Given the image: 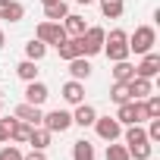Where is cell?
Instances as JSON below:
<instances>
[{
	"instance_id": "obj_10",
	"label": "cell",
	"mask_w": 160,
	"mask_h": 160,
	"mask_svg": "<svg viewBox=\"0 0 160 160\" xmlns=\"http://www.w3.org/2000/svg\"><path fill=\"white\" fill-rule=\"evenodd\" d=\"M94 119H98V110L91 107V104H75V110H72V126H82V129H88V126H94Z\"/></svg>"
},
{
	"instance_id": "obj_6",
	"label": "cell",
	"mask_w": 160,
	"mask_h": 160,
	"mask_svg": "<svg viewBox=\"0 0 160 160\" xmlns=\"http://www.w3.org/2000/svg\"><path fill=\"white\" fill-rule=\"evenodd\" d=\"M94 132H98L101 141H116V138L122 135V126H119L116 116H98V119H94Z\"/></svg>"
},
{
	"instance_id": "obj_5",
	"label": "cell",
	"mask_w": 160,
	"mask_h": 160,
	"mask_svg": "<svg viewBox=\"0 0 160 160\" xmlns=\"http://www.w3.org/2000/svg\"><path fill=\"white\" fill-rule=\"evenodd\" d=\"M41 126H44V129H47L50 135H57V132L63 135V132H69V129H72V113H69V110H60V107H57V110L44 113Z\"/></svg>"
},
{
	"instance_id": "obj_11",
	"label": "cell",
	"mask_w": 160,
	"mask_h": 160,
	"mask_svg": "<svg viewBox=\"0 0 160 160\" xmlns=\"http://www.w3.org/2000/svg\"><path fill=\"white\" fill-rule=\"evenodd\" d=\"M0 19L3 22H22L25 19V7L19 0H0Z\"/></svg>"
},
{
	"instance_id": "obj_32",
	"label": "cell",
	"mask_w": 160,
	"mask_h": 160,
	"mask_svg": "<svg viewBox=\"0 0 160 160\" xmlns=\"http://www.w3.org/2000/svg\"><path fill=\"white\" fill-rule=\"evenodd\" d=\"M10 126H13V116L0 119V144H7V141H10Z\"/></svg>"
},
{
	"instance_id": "obj_35",
	"label": "cell",
	"mask_w": 160,
	"mask_h": 160,
	"mask_svg": "<svg viewBox=\"0 0 160 160\" xmlns=\"http://www.w3.org/2000/svg\"><path fill=\"white\" fill-rule=\"evenodd\" d=\"M75 3H82V7H91V3H94V0H75Z\"/></svg>"
},
{
	"instance_id": "obj_2",
	"label": "cell",
	"mask_w": 160,
	"mask_h": 160,
	"mask_svg": "<svg viewBox=\"0 0 160 160\" xmlns=\"http://www.w3.org/2000/svg\"><path fill=\"white\" fill-rule=\"evenodd\" d=\"M154 44H157V32H154V25H138L132 35H129V53H148V50H154Z\"/></svg>"
},
{
	"instance_id": "obj_13",
	"label": "cell",
	"mask_w": 160,
	"mask_h": 160,
	"mask_svg": "<svg viewBox=\"0 0 160 160\" xmlns=\"http://www.w3.org/2000/svg\"><path fill=\"white\" fill-rule=\"evenodd\" d=\"M126 85H129V98H132V101H144V98H148V94L154 91L151 78H141V75H132Z\"/></svg>"
},
{
	"instance_id": "obj_4",
	"label": "cell",
	"mask_w": 160,
	"mask_h": 160,
	"mask_svg": "<svg viewBox=\"0 0 160 160\" xmlns=\"http://www.w3.org/2000/svg\"><path fill=\"white\" fill-rule=\"evenodd\" d=\"M35 38H38V41H44L47 47H50V44L57 47V44H63V41H66V28H63V22H47V19H44V22H38Z\"/></svg>"
},
{
	"instance_id": "obj_1",
	"label": "cell",
	"mask_w": 160,
	"mask_h": 160,
	"mask_svg": "<svg viewBox=\"0 0 160 160\" xmlns=\"http://www.w3.org/2000/svg\"><path fill=\"white\" fill-rule=\"evenodd\" d=\"M110 63H116V60H129L132 53H129V32H122V28H110V35L104 38V50H101Z\"/></svg>"
},
{
	"instance_id": "obj_28",
	"label": "cell",
	"mask_w": 160,
	"mask_h": 160,
	"mask_svg": "<svg viewBox=\"0 0 160 160\" xmlns=\"http://www.w3.org/2000/svg\"><path fill=\"white\" fill-rule=\"evenodd\" d=\"M110 101H113V104H126V101H132V98H129V85H126V82H113V88H110Z\"/></svg>"
},
{
	"instance_id": "obj_3",
	"label": "cell",
	"mask_w": 160,
	"mask_h": 160,
	"mask_svg": "<svg viewBox=\"0 0 160 160\" xmlns=\"http://www.w3.org/2000/svg\"><path fill=\"white\" fill-rule=\"evenodd\" d=\"M78 38H82V57H98V53L104 50V38H107V32H104L101 25H88Z\"/></svg>"
},
{
	"instance_id": "obj_19",
	"label": "cell",
	"mask_w": 160,
	"mask_h": 160,
	"mask_svg": "<svg viewBox=\"0 0 160 160\" xmlns=\"http://www.w3.org/2000/svg\"><path fill=\"white\" fill-rule=\"evenodd\" d=\"M50 138H53V135H50L44 126H35V129H32V135H28V144H32V148H38V151H47V148H50Z\"/></svg>"
},
{
	"instance_id": "obj_24",
	"label": "cell",
	"mask_w": 160,
	"mask_h": 160,
	"mask_svg": "<svg viewBox=\"0 0 160 160\" xmlns=\"http://www.w3.org/2000/svg\"><path fill=\"white\" fill-rule=\"evenodd\" d=\"M94 157H98V154H94V144H91V141L82 138V141L72 144V160H94Z\"/></svg>"
},
{
	"instance_id": "obj_30",
	"label": "cell",
	"mask_w": 160,
	"mask_h": 160,
	"mask_svg": "<svg viewBox=\"0 0 160 160\" xmlns=\"http://www.w3.org/2000/svg\"><path fill=\"white\" fill-rule=\"evenodd\" d=\"M0 160H22V151H19L13 141H7L3 148H0Z\"/></svg>"
},
{
	"instance_id": "obj_9",
	"label": "cell",
	"mask_w": 160,
	"mask_h": 160,
	"mask_svg": "<svg viewBox=\"0 0 160 160\" xmlns=\"http://www.w3.org/2000/svg\"><path fill=\"white\" fill-rule=\"evenodd\" d=\"M13 116L16 119H22V122H28V126H41V119H44V110L41 107H35V104H19L16 110H13Z\"/></svg>"
},
{
	"instance_id": "obj_16",
	"label": "cell",
	"mask_w": 160,
	"mask_h": 160,
	"mask_svg": "<svg viewBox=\"0 0 160 160\" xmlns=\"http://www.w3.org/2000/svg\"><path fill=\"white\" fill-rule=\"evenodd\" d=\"M57 50H60V60H75V57H82V38H66L63 44H57Z\"/></svg>"
},
{
	"instance_id": "obj_12",
	"label": "cell",
	"mask_w": 160,
	"mask_h": 160,
	"mask_svg": "<svg viewBox=\"0 0 160 160\" xmlns=\"http://www.w3.org/2000/svg\"><path fill=\"white\" fill-rule=\"evenodd\" d=\"M60 94H63V101H66V104H72V107H75V104H82V101H85V85L78 82V78H69V82L60 88Z\"/></svg>"
},
{
	"instance_id": "obj_34",
	"label": "cell",
	"mask_w": 160,
	"mask_h": 160,
	"mask_svg": "<svg viewBox=\"0 0 160 160\" xmlns=\"http://www.w3.org/2000/svg\"><path fill=\"white\" fill-rule=\"evenodd\" d=\"M3 44H7V35H3V28H0V50H3Z\"/></svg>"
},
{
	"instance_id": "obj_27",
	"label": "cell",
	"mask_w": 160,
	"mask_h": 160,
	"mask_svg": "<svg viewBox=\"0 0 160 160\" xmlns=\"http://www.w3.org/2000/svg\"><path fill=\"white\" fill-rule=\"evenodd\" d=\"M122 138H126V144H141V141H148V132H144V126H126Z\"/></svg>"
},
{
	"instance_id": "obj_20",
	"label": "cell",
	"mask_w": 160,
	"mask_h": 160,
	"mask_svg": "<svg viewBox=\"0 0 160 160\" xmlns=\"http://www.w3.org/2000/svg\"><path fill=\"white\" fill-rule=\"evenodd\" d=\"M98 7H101L104 19H119L126 10V0H98Z\"/></svg>"
},
{
	"instance_id": "obj_17",
	"label": "cell",
	"mask_w": 160,
	"mask_h": 160,
	"mask_svg": "<svg viewBox=\"0 0 160 160\" xmlns=\"http://www.w3.org/2000/svg\"><path fill=\"white\" fill-rule=\"evenodd\" d=\"M69 75L78 78V82H85V78L91 75V60H88V57H75V60H69Z\"/></svg>"
},
{
	"instance_id": "obj_36",
	"label": "cell",
	"mask_w": 160,
	"mask_h": 160,
	"mask_svg": "<svg viewBox=\"0 0 160 160\" xmlns=\"http://www.w3.org/2000/svg\"><path fill=\"white\" fill-rule=\"evenodd\" d=\"M0 107H3V88H0Z\"/></svg>"
},
{
	"instance_id": "obj_37",
	"label": "cell",
	"mask_w": 160,
	"mask_h": 160,
	"mask_svg": "<svg viewBox=\"0 0 160 160\" xmlns=\"http://www.w3.org/2000/svg\"><path fill=\"white\" fill-rule=\"evenodd\" d=\"M41 3H44V7H47V3H57V0H41Z\"/></svg>"
},
{
	"instance_id": "obj_8",
	"label": "cell",
	"mask_w": 160,
	"mask_h": 160,
	"mask_svg": "<svg viewBox=\"0 0 160 160\" xmlns=\"http://www.w3.org/2000/svg\"><path fill=\"white\" fill-rule=\"evenodd\" d=\"M157 72H160V53H157V50L141 53V63L135 66V75H141V78H154Z\"/></svg>"
},
{
	"instance_id": "obj_15",
	"label": "cell",
	"mask_w": 160,
	"mask_h": 160,
	"mask_svg": "<svg viewBox=\"0 0 160 160\" xmlns=\"http://www.w3.org/2000/svg\"><path fill=\"white\" fill-rule=\"evenodd\" d=\"M63 28H66V38H78L85 28H88V22H85V16H78V13H69L66 19H63Z\"/></svg>"
},
{
	"instance_id": "obj_22",
	"label": "cell",
	"mask_w": 160,
	"mask_h": 160,
	"mask_svg": "<svg viewBox=\"0 0 160 160\" xmlns=\"http://www.w3.org/2000/svg\"><path fill=\"white\" fill-rule=\"evenodd\" d=\"M47 57V44L44 41H38V38H32L28 44H25V60H35V63H41Z\"/></svg>"
},
{
	"instance_id": "obj_26",
	"label": "cell",
	"mask_w": 160,
	"mask_h": 160,
	"mask_svg": "<svg viewBox=\"0 0 160 160\" xmlns=\"http://www.w3.org/2000/svg\"><path fill=\"white\" fill-rule=\"evenodd\" d=\"M126 148H129V160H151V154H154V144H151V141L126 144Z\"/></svg>"
},
{
	"instance_id": "obj_31",
	"label": "cell",
	"mask_w": 160,
	"mask_h": 160,
	"mask_svg": "<svg viewBox=\"0 0 160 160\" xmlns=\"http://www.w3.org/2000/svg\"><path fill=\"white\" fill-rule=\"evenodd\" d=\"M148 141L154 144V141H160V116H154V119H148Z\"/></svg>"
},
{
	"instance_id": "obj_14",
	"label": "cell",
	"mask_w": 160,
	"mask_h": 160,
	"mask_svg": "<svg viewBox=\"0 0 160 160\" xmlns=\"http://www.w3.org/2000/svg\"><path fill=\"white\" fill-rule=\"evenodd\" d=\"M32 129H35V126H28V122H22V119H16V116H13V126H10V141H13V144H28Z\"/></svg>"
},
{
	"instance_id": "obj_18",
	"label": "cell",
	"mask_w": 160,
	"mask_h": 160,
	"mask_svg": "<svg viewBox=\"0 0 160 160\" xmlns=\"http://www.w3.org/2000/svg\"><path fill=\"white\" fill-rule=\"evenodd\" d=\"M66 16H69V3H66V0H57V3L44 7V19L47 22H63Z\"/></svg>"
},
{
	"instance_id": "obj_7",
	"label": "cell",
	"mask_w": 160,
	"mask_h": 160,
	"mask_svg": "<svg viewBox=\"0 0 160 160\" xmlns=\"http://www.w3.org/2000/svg\"><path fill=\"white\" fill-rule=\"evenodd\" d=\"M50 98V88L41 82V78H35V82H25V104H35V107H44Z\"/></svg>"
},
{
	"instance_id": "obj_25",
	"label": "cell",
	"mask_w": 160,
	"mask_h": 160,
	"mask_svg": "<svg viewBox=\"0 0 160 160\" xmlns=\"http://www.w3.org/2000/svg\"><path fill=\"white\" fill-rule=\"evenodd\" d=\"M38 72H41V69H38V63H35V60H22V63L16 66V75L22 78V82H35Z\"/></svg>"
},
{
	"instance_id": "obj_23",
	"label": "cell",
	"mask_w": 160,
	"mask_h": 160,
	"mask_svg": "<svg viewBox=\"0 0 160 160\" xmlns=\"http://www.w3.org/2000/svg\"><path fill=\"white\" fill-rule=\"evenodd\" d=\"M116 119H119V126H135V101L116 104Z\"/></svg>"
},
{
	"instance_id": "obj_21",
	"label": "cell",
	"mask_w": 160,
	"mask_h": 160,
	"mask_svg": "<svg viewBox=\"0 0 160 160\" xmlns=\"http://www.w3.org/2000/svg\"><path fill=\"white\" fill-rule=\"evenodd\" d=\"M110 72H113V82H129V78L135 75V66H132L129 60H116Z\"/></svg>"
},
{
	"instance_id": "obj_33",
	"label": "cell",
	"mask_w": 160,
	"mask_h": 160,
	"mask_svg": "<svg viewBox=\"0 0 160 160\" xmlns=\"http://www.w3.org/2000/svg\"><path fill=\"white\" fill-rule=\"evenodd\" d=\"M22 160H47V154H44V151H38V148H32L28 154H22Z\"/></svg>"
},
{
	"instance_id": "obj_29",
	"label": "cell",
	"mask_w": 160,
	"mask_h": 160,
	"mask_svg": "<svg viewBox=\"0 0 160 160\" xmlns=\"http://www.w3.org/2000/svg\"><path fill=\"white\" fill-rule=\"evenodd\" d=\"M107 160H129V148L116 144V141H107Z\"/></svg>"
}]
</instances>
